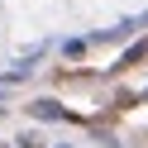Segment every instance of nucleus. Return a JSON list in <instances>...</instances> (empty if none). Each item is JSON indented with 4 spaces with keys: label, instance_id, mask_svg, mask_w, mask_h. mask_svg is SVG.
<instances>
[{
    "label": "nucleus",
    "instance_id": "f257e3e1",
    "mask_svg": "<svg viewBox=\"0 0 148 148\" xmlns=\"http://www.w3.org/2000/svg\"><path fill=\"white\" fill-rule=\"evenodd\" d=\"M34 115H38V119H58L62 105H53V100H34Z\"/></svg>",
    "mask_w": 148,
    "mask_h": 148
},
{
    "label": "nucleus",
    "instance_id": "f03ea898",
    "mask_svg": "<svg viewBox=\"0 0 148 148\" xmlns=\"http://www.w3.org/2000/svg\"><path fill=\"white\" fill-rule=\"evenodd\" d=\"M143 53H148V43H138V48H129V53H124V67H134V62H143Z\"/></svg>",
    "mask_w": 148,
    "mask_h": 148
},
{
    "label": "nucleus",
    "instance_id": "7ed1b4c3",
    "mask_svg": "<svg viewBox=\"0 0 148 148\" xmlns=\"http://www.w3.org/2000/svg\"><path fill=\"white\" fill-rule=\"evenodd\" d=\"M143 100H148V91H143Z\"/></svg>",
    "mask_w": 148,
    "mask_h": 148
}]
</instances>
